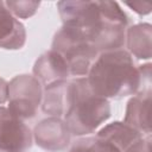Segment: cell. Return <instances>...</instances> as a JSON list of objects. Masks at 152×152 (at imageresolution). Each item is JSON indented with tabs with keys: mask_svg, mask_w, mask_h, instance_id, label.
Here are the masks:
<instances>
[{
	"mask_svg": "<svg viewBox=\"0 0 152 152\" xmlns=\"http://www.w3.org/2000/svg\"><path fill=\"white\" fill-rule=\"evenodd\" d=\"M72 82L74 95L70 108L64 115L70 133L86 137L94 133L110 116L108 100L96 96L89 88L87 77H76Z\"/></svg>",
	"mask_w": 152,
	"mask_h": 152,
	"instance_id": "obj_3",
	"label": "cell"
},
{
	"mask_svg": "<svg viewBox=\"0 0 152 152\" xmlns=\"http://www.w3.org/2000/svg\"><path fill=\"white\" fill-rule=\"evenodd\" d=\"M96 137L110 142L120 152H125L144 135L124 121H114L102 127L96 133Z\"/></svg>",
	"mask_w": 152,
	"mask_h": 152,
	"instance_id": "obj_12",
	"label": "cell"
},
{
	"mask_svg": "<svg viewBox=\"0 0 152 152\" xmlns=\"http://www.w3.org/2000/svg\"><path fill=\"white\" fill-rule=\"evenodd\" d=\"M126 6H128L129 8H132L134 12H137L140 15H145L148 14L152 10V5L150 2H141V1H137V2H125Z\"/></svg>",
	"mask_w": 152,
	"mask_h": 152,
	"instance_id": "obj_17",
	"label": "cell"
},
{
	"mask_svg": "<svg viewBox=\"0 0 152 152\" xmlns=\"http://www.w3.org/2000/svg\"><path fill=\"white\" fill-rule=\"evenodd\" d=\"M6 7L8 11L15 17L20 19H27L36 14L37 10L40 6V1H32V0H8L5 1Z\"/></svg>",
	"mask_w": 152,
	"mask_h": 152,
	"instance_id": "obj_15",
	"label": "cell"
},
{
	"mask_svg": "<svg viewBox=\"0 0 152 152\" xmlns=\"http://www.w3.org/2000/svg\"><path fill=\"white\" fill-rule=\"evenodd\" d=\"M72 95V82L68 80L44 87L42 110L51 116H64L71 106Z\"/></svg>",
	"mask_w": 152,
	"mask_h": 152,
	"instance_id": "obj_8",
	"label": "cell"
},
{
	"mask_svg": "<svg viewBox=\"0 0 152 152\" xmlns=\"http://www.w3.org/2000/svg\"><path fill=\"white\" fill-rule=\"evenodd\" d=\"M33 135L23 119L0 106V152H27Z\"/></svg>",
	"mask_w": 152,
	"mask_h": 152,
	"instance_id": "obj_6",
	"label": "cell"
},
{
	"mask_svg": "<svg viewBox=\"0 0 152 152\" xmlns=\"http://www.w3.org/2000/svg\"><path fill=\"white\" fill-rule=\"evenodd\" d=\"M151 89H141L129 99L126 107L124 122L138 132L151 134L150 121Z\"/></svg>",
	"mask_w": 152,
	"mask_h": 152,
	"instance_id": "obj_10",
	"label": "cell"
},
{
	"mask_svg": "<svg viewBox=\"0 0 152 152\" xmlns=\"http://www.w3.org/2000/svg\"><path fill=\"white\" fill-rule=\"evenodd\" d=\"M43 88L32 75H18L8 82V109L20 119L33 118L42 104Z\"/></svg>",
	"mask_w": 152,
	"mask_h": 152,
	"instance_id": "obj_5",
	"label": "cell"
},
{
	"mask_svg": "<svg viewBox=\"0 0 152 152\" xmlns=\"http://www.w3.org/2000/svg\"><path fill=\"white\" fill-rule=\"evenodd\" d=\"M152 26L148 23L133 25L126 30V45L128 53L139 59L151 58Z\"/></svg>",
	"mask_w": 152,
	"mask_h": 152,
	"instance_id": "obj_13",
	"label": "cell"
},
{
	"mask_svg": "<svg viewBox=\"0 0 152 152\" xmlns=\"http://www.w3.org/2000/svg\"><path fill=\"white\" fill-rule=\"evenodd\" d=\"M51 50L64 59L70 76L75 77H86L100 53L90 43L65 26L56 32Z\"/></svg>",
	"mask_w": 152,
	"mask_h": 152,
	"instance_id": "obj_4",
	"label": "cell"
},
{
	"mask_svg": "<svg viewBox=\"0 0 152 152\" xmlns=\"http://www.w3.org/2000/svg\"><path fill=\"white\" fill-rule=\"evenodd\" d=\"M69 152H120L110 142L94 135V137H80L76 139Z\"/></svg>",
	"mask_w": 152,
	"mask_h": 152,
	"instance_id": "obj_14",
	"label": "cell"
},
{
	"mask_svg": "<svg viewBox=\"0 0 152 152\" xmlns=\"http://www.w3.org/2000/svg\"><path fill=\"white\" fill-rule=\"evenodd\" d=\"M37 146L48 152H63L70 145V129L62 118L50 116L40 120L33 129Z\"/></svg>",
	"mask_w": 152,
	"mask_h": 152,
	"instance_id": "obj_7",
	"label": "cell"
},
{
	"mask_svg": "<svg viewBox=\"0 0 152 152\" xmlns=\"http://www.w3.org/2000/svg\"><path fill=\"white\" fill-rule=\"evenodd\" d=\"M33 76L42 86L48 87L59 81H65L70 76L64 59L53 50L40 55L33 65Z\"/></svg>",
	"mask_w": 152,
	"mask_h": 152,
	"instance_id": "obj_9",
	"label": "cell"
},
{
	"mask_svg": "<svg viewBox=\"0 0 152 152\" xmlns=\"http://www.w3.org/2000/svg\"><path fill=\"white\" fill-rule=\"evenodd\" d=\"M125 152H151V134L139 139Z\"/></svg>",
	"mask_w": 152,
	"mask_h": 152,
	"instance_id": "obj_16",
	"label": "cell"
},
{
	"mask_svg": "<svg viewBox=\"0 0 152 152\" xmlns=\"http://www.w3.org/2000/svg\"><path fill=\"white\" fill-rule=\"evenodd\" d=\"M86 77L93 94L106 100L134 95L141 88L139 66L124 49L100 52Z\"/></svg>",
	"mask_w": 152,
	"mask_h": 152,
	"instance_id": "obj_2",
	"label": "cell"
},
{
	"mask_svg": "<svg viewBox=\"0 0 152 152\" xmlns=\"http://www.w3.org/2000/svg\"><path fill=\"white\" fill-rule=\"evenodd\" d=\"M25 43V26L8 11L5 1H0V48L5 50H19Z\"/></svg>",
	"mask_w": 152,
	"mask_h": 152,
	"instance_id": "obj_11",
	"label": "cell"
},
{
	"mask_svg": "<svg viewBox=\"0 0 152 152\" xmlns=\"http://www.w3.org/2000/svg\"><path fill=\"white\" fill-rule=\"evenodd\" d=\"M8 99V82L0 77V104L5 103Z\"/></svg>",
	"mask_w": 152,
	"mask_h": 152,
	"instance_id": "obj_18",
	"label": "cell"
},
{
	"mask_svg": "<svg viewBox=\"0 0 152 152\" xmlns=\"http://www.w3.org/2000/svg\"><path fill=\"white\" fill-rule=\"evenodd\" d=\"M63 26L70 28L99 52L122 49L128 17L115 1H59Z\"/></svg>",
	"mask_w": 152,
	"mask_h": 152,
	"instance_id": "obj_1",
	"label": "cell"
}]
</instances>
